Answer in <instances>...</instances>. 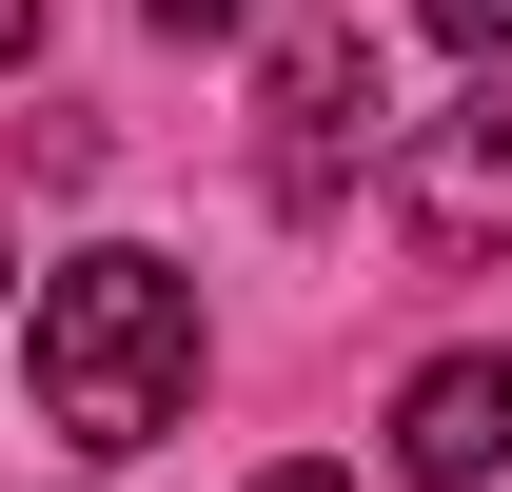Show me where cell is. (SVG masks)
Instances as JSON below:
<instances>
[{
	"label": "cell",
	"mask_w": 512,
	"mask_h": 492,
	"mask_svg": "<svg viewBox=\"0 0 512 492\" xmlns=\"http://www.w3.org/2000/svg\"><path fill=\"white\" fill-rule=\"evenodd\" d=\"M197 414V276L178 256H60L40 276V433H79V453H158V433Z\"/></svg>",
	"instance_id": "cell-1"
},
{
	"label": "cell",
	"mask_w": 512,
	"mask_h": 492,
	"mask_svg": "<svg viewBox=\"0 0 512 492\" xmlns=\"http://www.w3.org/2000/svg\"><path fill=\"white\" fill-rule=\"evenodd\" d=\"M394 217H414L434 256H512V60H473L453 119L394 138Z\"/></svg>",
	"instance_id": "cell-2"
},
{
	"label": "cell",
	"mask_w": 512,
	"mask_h": 492,
	"mask_svg": "<svg viewBox=\"0 0 512 492\" xmlns=\"http://www.w3.org/2000/svg\"><path fill=\"white\" fill-rule=\"evenodd\" d=\"M375 138H394V99H375V40H355V20L276 40V197H296V217H335Z\"/></svg>",
	"instance_id": "cell-3"
},
{
	"label": "cell",
	"mask_w": 512,
	"mask_h": 492,
	"mask_svg": "<svg viewBox=\"0 0 512 492\" xmlns=\"http://www.w3.org/2000/svg\"><path fill=\"white\" fill-rule=\"evenodd\" d=\"M493 453H512V355H434L394 394V473L414 492H493Z\"/></svg>",
	"instance_id": "cell-4"
},
{
	"label": "cell",
	"mask_w": 512,
	"mask_h": 492,
	"mask_svg": "<svg viewBox=\"0 0 512 492\" xmlns=\"http://www.w3.org/2000/svg\"><path fill=\"white\" fill-rule=\"evenodd\" d=\"M414 20H434L453 60H512V0H414Z\"/></svg>",
	"instance_id": "cell-5"
},
{
	"label": "cell",
	"mask_w": 512,
	"mask_h": 492,
	"mask_svg": "<svg viewBox=\"0 0 512 492\" xmlns=\"http://www.w3.org/2000/svg\"><path fill=\"white\" fill-rule=\"evenodd\" d=\"M237 20H256V0H158V40H237Z\"/></svg>",
	"instance_id": "cell-6"
},
{
	"label": "cell",
	"mask_w": 512,
	"mask_h": 492,
	"mask_svg": "<svg viewBox=\"0 0 512 492\" xmlns=\"http://www.w3.org/2000/svg\"><path fill=\"white\" fill-rule=\"evenodd\" d=\"M256 492H355V473H316V453H296V473H256Z\"/></svg>",
	"instance_id": "cell-7"
},
{
	"label": "cell",
	"mask_w": 512,
	"mask_h": 492,
	"mask_svg": "<svg viewBox=\"0 0 512 492\" xmlns=\"http://www.w3.org/2000/svg\"><path fill=\"white\" fill-rule=\"evenodd\" d=\"M20 40H40V0H0V60H20Z\"/></svg>",
	"instance_id": "cell-8"
},
{
	"label": "cell",
	"mask_w": 512,
	"mask_h": 492,
	"mask_svg": "<svg viewBox=\"0 0 512 492\" xmlns=\"http://www.w3.org/2000/svg\"><path fill=\"white\" fill-rule=\"evenodd\" d=\"M0 276H20V256H0Z\"/></svg>",
	"instance_id": "cell-9"
}]
</instances>
